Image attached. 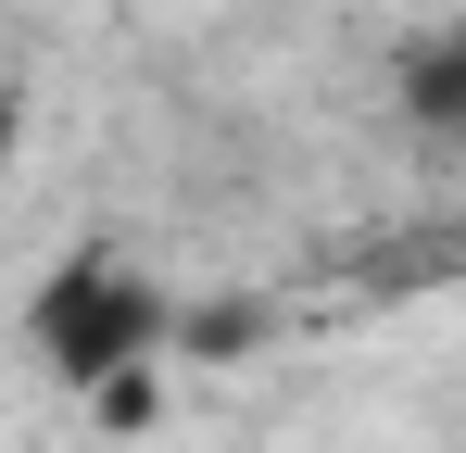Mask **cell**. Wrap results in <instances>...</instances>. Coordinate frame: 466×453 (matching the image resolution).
Masks as SVG:
<instances>
[{"label": "cell", "instance_id": "obj_1", "mask_svg": "<svg viewBox=\"0 0 466 453\" xmlns=\"http://www.w3.org/2000/svg\"><path fill=\"white\" fill-rule=\"evenodd\" d=\"M164 340H177V290H164L152 265L127 252V239H76L38 290H25V353L51 390H114V378L164 366Z\"/></svg>", "mask_w": 466, "mask_h": 453}, {"label": "cell", "instance_id": "obj_2", "mask_svg": "<svg viewBox=\"0 0 466 453\" xmlns=\"http://www.w3.org/2000/svg\"><path fill=\"white\" fill-rule=\"evenodd\" d=\"M403 126H416V139H454L466 126V25H429V38L403 51Z\"/></svg>", "mask_w": 466, "mask_h": 453}]
</instances>
